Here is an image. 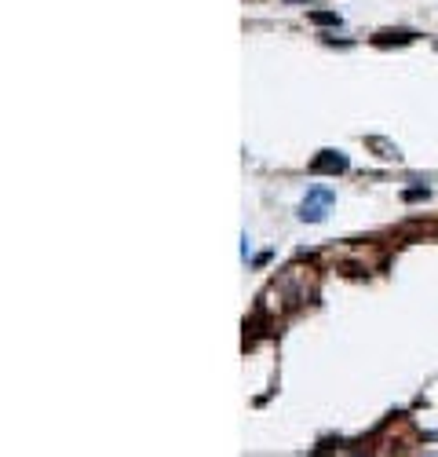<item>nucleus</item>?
Segmentation results:
<instances>
[{
  "instance_id": "obj_5",
  "label": "nucleus",
  "mask_w": 438,
  "mask_h": 457,
  "mask_svg": "<svg viewBox=\"0 0 438 457\" xmlns=\"http://www.w3.org/2000/svg\"><path fill=\"white\" fill-rule=\"evenodd\" d=\"M311 23H318V26H340V15H333V11H311Z\"/></svg>"
},
{
  "instance_id": "obj_2",
  "label": "nucleus",
  "mask_w": 438,
  "mask_h": 457,
  "mask_svg": "<svg viewBox=\"0 0 438 457\" xmlns=\"http://www.w3.org/2000/svg\"><path fill=\"white\" fill-rule=\"evenodd\" d=\"M311 172H347V154H340V150H321V154L311 161Z\"/></svg>"
},
{
  "instance_id": "obj_4",
  "label": "nucleus",
  "mask_w": 438,
  "mask_h": 457,
  "mask_svg": "<svg viewBox=\"0 0 438 457\" xmlns=\"http://www.w3.org/2000/svg\"><path fill=\"white\" fill-rule=\"evenodd\" d=\"M365 143H369L372 150H380V158H387V161H391V158H398V146H391L387 139H377V136H369Z\"/></svg>"
},
{
  "instance_id": "obj_3",
  "label": "nucleus",
  "mask_w": 438,
  "mask_h": 457,
  "mask_svg": "<svg viewBox=\"0 0 438 457\" xmlns=\"http://www.w3.org/2000/svg\"><path fill=\"white\" fill-rule=\"evenodd\" d=\"M416 33L409 30H387V33H377V45H409Z\"/></svg>"
},
{
  "instance_id": "obj_1",
  "label": "nucleus",
  "mask_w": 438,
  "mask_h": 457,
  "mask_svg": "<svg viewBox=\"0 0 438 457\" xmlns=\"http://www.w3.org/2000/svg\"><path fill=\"white\" fill-rule=\"evenodd\" d=\"M333 205V190H325V187H314L311 194H307V202L300 205V216L307 224H318V220H325V209Z\"/></svg>"
},
{
  "instance_id": "obj_6",
  "label": "nucleus",
  "mask_w": 438,
  "mask_h": 457,
  "mask_svg": "<svg viewBox=\"0 0 438 457\" xmlns=\"http://www.w3.org/2000/svg\"><path fill=\"white\" fill-rule=\"evenodd\" d=\"M292 4H307V0H292Z\"/></svg>"
}]
</instances>
